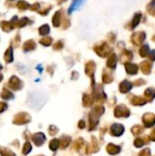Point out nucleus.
<instances>
[{
  "label": "nucleus",
  "mask_w": 155,
  "mask_h": 156,
  "mask_svg": "<svg viewBox=\"0 0 155 156\" xmlns=\"http://www.w3.org/2000/svg\"><path fill=\"white\" fill-rule=\"evenodd\" d=\"M81 2H82V0H77V1H75V2L72 4V5H71L69 12H71V10H72V9H74V10H75V9L78 7V5H81Z\"/></svg>",
  "instance_id": "obj_4"
},
{
  "label": "nucleus",
  "mask_w": 155,
  "mask_h": 156,
  "mask_svg": "<svg viewBox=\"0 0 155 156\" xmlns=\"http://www.w3.org/2000/svg\"><path fill=\"white\" fill-rule=\"evenodd\" d=\"M143 122L146 127H151L155 123V116L152 113H147L143 117Z\"/></svg>",
  "instance_id": "obj_1"
},
{
  "label": "nucleus",
  "mask_w": 155,
  "mask_h": 156,
  "mask_svg": "<svg viewBox=\"0 0 155 156\" xmlns=\"http://www.w3.org/2000/svg\"><path fill=\"white\" fill-rule=\"evenodd\" d=\"M132 102L136 105H143L146 102V99L145 98H141V97H136L134 98V100L132 101Z\"/></svg>",
  "instance_id": "obj_3"
},
{
  "label": "nucleus",
  "mask_w": 155,
  "mask_h": 156,
  "mask_svg": "<svg viewBox=\"0 0 155 156\" xmlns=\"http://www.w3.org/2000/svg\"><path fill=\"white\" fill-rule=\"evenodd\" d=\"M145 96H146L145 99H148L149 101H152L153 99V97L155 96L154 90H151V89L147 90L146 92H145Z\"/></svg>",
  "instance_id": "obj_2"
},
{
  "label": "nucleus",
  "mask_w": 155,
  "mask_h": 156,
  "mask_svg": "<svg viewBox=\"0 0 155 156\" xmlns=\"http://www.w3.org/2000/svg\"><path fill=\"white\" fill-rule=\"evenodd\" d=\"M150 139L153 140V141H155V129L153 131V133H152V134L150 136Z\"/></svg>",
  "instance_id": "obj_8"
},
{
  "label": "nucleus",
  "mask_w": 155,
  "mask_h": 156,
  "mask_svg": "<svg viewBox=\"0 0 155 156\" xmlns=\"http://www.w3.org/2000/svg\"><path fill=\"white\" fill-rule=\"evenodd\" d=\"M143 129L141 127V126H137V127H135V128H133L132 129V132L135 133V134H141L142 133H143Z\"/></svg>",
  "instance_id": "obj_5"
},
{
  "label": "nucleus",
  "mask_w": 155,
  "mask_h": 156,
  "mask_svg": "<svg viewBox=\"0 0 155 156\" xmlns=\"http://www.w3.org/2000/svg\"><path fill=\"white\" fill-rule=\"evenodd\" d=\"M140 156H151V153H150V150L149 149H146V150H143Z\"/></svg>",
  "instance_id": "obj_6"
},
{
  "label": "nucleus",
  "mask_w": 155,
  "mask_h": 156,
  "mask_svg": "<svg viewBox=\"0 0 155 156\" xmlns=\"http://www.w3.org/2000/svg\"><path fill=\"white\" fill-rule=\"evenodd\" d=\"M143 139H138L136 142H135V145L137 146V147H141V146H143Z\"/></svg>",
  "instance_id": "obj_7"
}]
</instances>
